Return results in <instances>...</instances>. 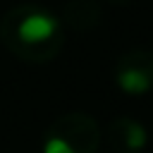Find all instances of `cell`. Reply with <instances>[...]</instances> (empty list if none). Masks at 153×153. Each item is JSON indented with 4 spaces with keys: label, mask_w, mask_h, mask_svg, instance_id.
Here are the masks:
<instances>
[{
    "label": "cell",
    "mask_w": 153,
    "mask_h": 153,
    "mask_svg": "<svg viewBox=\"0 0 153 153\" xmlns=\"http://www.w3.org/2000/svg\"><path fill=\"white\" fill-rule=\"evenodd\" d=\"M5 48L26 62H48L65 45V24L38 2H19L0 19Z\"/></svg>",
    "instance_id": "cell-1"
},
{
    "label": "cell",
    "mask_w": 153,
    "mask_h": 153,
    "mask_svg": "<svg viewBox=\"0 0 153 153\" xmlns=\"http://www.w3.org/2000/svg\"><path fill=\"white\" fill-rule=\"evenodd\" d=\"M108 136H110V143L122 151V153H134V151H141L143 143H146V129L141 127V122L131 120V117H117L110 122V129H108Z\"/></svg>",
    "instance_id": "cell-4"
},
{
    "label": "cell",
    "mask_w": 153,
    "mask_h": 153,
    "mask_svg": "<svg viewBox=\"0 0 153 153\" xmlns=\"http://www.w3.org/2000/svg\"><path fill=\"white\" fill-rule=\"evenodd\" d=\"M98 143V122L86 112H67L48 127L43 153H96Z\"/></svg>",
    "instance_id": "cell-2"
},
{
    "label": "cell",
    "mask_w": 153,
    "mask_h": 153,
    "mask_svg": "<svg viewBox=\"0 0 153 153\" xmlns=\"http://www.w3.org/2000/svg\"><path fill=\"white\" fill-rule=\"evenodd\" d=\"M115 81L124 93L141 96L153 88V50L131 48L115 62Z\"/></svg>",
    "instance_id": "cell-3"
},
{
    "label": "cell",
    "mask_w": 153,
    "mask_h": 153,
    "mask_svg": "<svg viewBox=\"0 0 153 153\" xmlns=\"http://www.w3.org/2000/svg\"><path fill=\"white\" fill-rule=\"evenodd\" d=\"M100 17H103L100 2H96V0H67L60 22L72 26L74 31H91L93 26L100 24Z\"/></svg>",
    "instance_id": "cell-5"
}]
</instances>
